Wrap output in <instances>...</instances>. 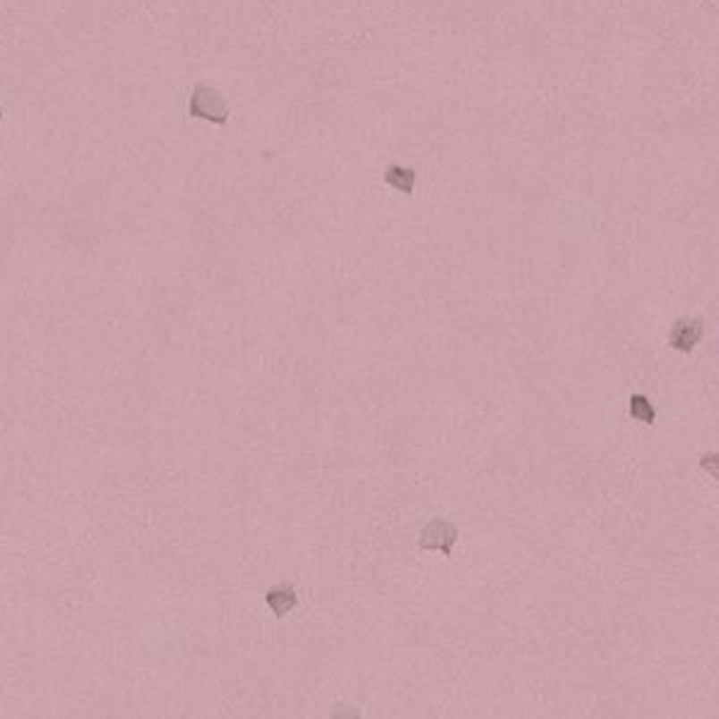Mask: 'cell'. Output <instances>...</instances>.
<instances>
[{
  "label": "cell",
  "mask_w": 719,
  "mask_h": 719,
  "mask_svg": "<svg viewBox=\"0 0 719 719\" xmlns=\"http://www.w3.org/2000/svg\"><path fill=\"white\" fill-rule=\"evenodd\" d=\"M385 183L393 186L394 190H400V193L411 195L414 186H417V173L410 166H402V164H390L385 169Z\"/></svg>",
  "instance_id": "5b68a950"
},
{
  "label": "cell",
  "mask_w": 719,
  "mask_h": 719,
  "mask_svg": "<svg viewBox=\"0 0 719 719\" xmlns=\"http://www.w3.org/2000/svg\"><path fill=\"white\" fill-rule=\"evenodd\" d=\"M188 114L193 118L212 121V123H226V121H229V114H232V106H229V101L222 97L219 89H215V87L209 85H198L193 89V97H190Z\"/></svg>",
  "instance_id": "6da1fadb"
},
{
  "label": "cell",
  "mask_w": 719,
  "mask_h": 719,
  "mask_svg": "<svg viewBox=\"0 0 719 719\" xmlns=\"http://www.w3.org/2000/svg\"><path fill=\"white\" fill-rule=\"evenodd\" d=\"M703 340V320L698 317H681L676 320L669 334V347L683 354H690L698 342Z\"/></svg>",
  "instance_id": "3957f363"
},
{
  "label": "cell",
  "mask_w": 719,
  "mask_h": 719,
  "mask_svg": "<svg viewBox=\"0 0 719 719\" xmlns=\"http://www.w3.org/2000/svg\"><path fill=\"white\" fill-rule=\"evenodd\" d=\"M265 604L270 606V611L277 616V619H284L289 611L296 609L299 604V596H296V589L292 582H282V585H275L265 592Z\"/></svg>",
  "instance_id": "277c9868"
},
{
  "label": "cell",
  "mask_w": 719,
  "mask_h": 719,
  "mask_svg": "<svg viewBox=\"0 0 719 719\" xmlns=\"http://www.w3.org/2000/svg\"><path fill=\"white\" fill-rule=\"evenodd\" d=\"M330 719H361V712L347 703H337L330 712Z\"/></svg>",
  "instance_id": "52a82bcc"
},
{
  "label": "cell",
  "mask_w": 719,
  "mask_h": 719,
  "mask_svg": "<svg viewBox=\"0 0 719 719\" xmlns=\"http://www.w3.org/2000/svg\"><path fill=\"white\" fill-rule=\"evenodd\" d=\"M630 417L635 421H642V424L652 426L657 421V410L652 407V402L645 397V394L635 393L630 394Z\"/></svg>",
  "instance_id": "8992f818"
},
{
  "label": "cell",
  "mask_w": 719,
  "mask_h": 719,
  "mask_svg": "<svg viewBox=\"0 0 719 719\" xmlns=\"http://www.w3.org/2000/svg\"><path fill=\"white\" fill-rule=\"evenodd\" d=\"M457 537H460V529H457L453 522L443 518H436L431 522H426L424 529H421V537H419V549L421 551H441L445 556L453 554V546H455Z\"/></svg>",
  "instance_id": "7a4b0ae2"
}]
</instances>
